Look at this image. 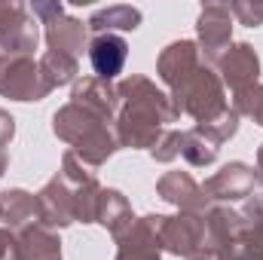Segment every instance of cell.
<instances>
[{"label":"cell","mask_w":263,"mask_h":260,"mask_svg":"<svg viewBox=\"0 0 263 260\" xmlns=\"http://www.w3.org/2000/svg\"><path fill=\"white\" fill-rule=\"evenodd\" d=\"M156 77L168 86V98L178 117H193L196 123H211L230 104L217 70L199 52L196 40H175L156 59Z\"/></svg>","instance_id":"obj_1"},{"label":"cell","mask_w":263,"mask_h":260,"mask_svg":"<svg viewBox=\"0 0 263 260\" xmlns=\"http://www.w3.org/2000/svg\"><path fill=\"white\" fill-rule=\"evenodd\" d=\"M117 117L114 132L120 147L132 150H153L168 123L178 120L172 98L156 89V83L144 73H132L117 83Z\"/></svg>","instance_id":"obj_2"},{"label":"cell","mask_w":263,"mask_h":260,"mask_svg":"<svg viewBox=\"0 0 263 260\" xmlns=\"http://www.w3.org/2000/svg\"><path fill=\"white\" fill-rule=\"evenodd\" d=\"M52 132L92 169H101L120 150L117 132L110 129V123L73 101H67L65 107L52 114Z\"/></svg>","instance_id":"obj_3"},{"label":"cell","mask_w":263,"mask_h":260,"mask_svg":"<svg viewBox=\"0 0 263 260\" xmlns=\"http://www.w3.org/2000/svg\"><path fill=\"white\" fill-rule=\"evenodd\" d=\"M153 227H156V239H159V248L165 254H175V257H193L202 251V242H205V214H187V211H178V214H153Z\"/></svg>","instance_id":"obj_4"},{"label":"cell","mask_w":263,"mask_h":260,"mask_svg":"<svg viewBox=\"0 0 263 260\" xmlns=\"http://www.w3.org/2000/svg\"><path fill=\"white\" fill-rule=\"evenodd\" d=\"M37 43H40V31L31 9L18 0H0V52L34 59Z\"/></svg>","instance_id":"obj_5"},{"label":"cell","mask_w":263,"mask_h":260,"mask_svg":"<svg viewBox=\"0 0 263 260\" xmlns=\"http://www.w3.org/2000/svg\"><path fill=\"white\" fill-rule=\"evenodd\" d=\"M202 251L214 260H242V214L230 205H211L205 211Z\"/></svg>","instance_id":"obj_6"},{"label":"cell","mask_w":263,"mask_h":260,"mask_svg":"<svg viewBox=\"0 0 263 260\" xmlns=\"http://www.w3.org/2000/svg\"><path fill=\"white\" fill-rule=\"evenodd\" d=\"M0 95L12 101H43L49 95L40 65L22 55H0Z\"/></svg>","instance_id":"obj_7"},{"label":"cell","mask_w":263,"mask_h":260,"mask_svg":"<svg viewBox=\"0 0 263 260\" xmlns=\"http://www.w3.org/2000/svg\"><path fill=\"white\" fill-rule=\"evenodd\" d=\"M196 46L202 59L214 65L233 46V12L227 3H205L196 18Z\"/></svg>","instance_id":"obj_8"},{"label":"cell","mask_w":263,"mask_h":260,"mask_svg":"<svg viewBox=\"0 0 263 260\" xmlns=\"http://www.w3.org/2000/svg\"><path fill=\"white\" fill-rule=\"evenodd\" d=\"M254 184H257V172L254 165L248 162H227L220 172H214L202 190H205V199L208 202H239V199H248L254 193Z\"/></svg>","instance_id":"obj_9"},{"label":"cell","mask_w":263,"mask_h":260,"mask_svg":"<svg viewBox=\"0 0 263 260\" xmlns=\"http://www.w3.org/2000/svg\"><path fill=\"white\" fill-rule=\"evenodd\" d=\"M214 70H217L223 89L230 86L233 92L260 83V59H257V52H254L251 43H233V46L214 62Z\"/></svg>","instance_id":"obj_10"},{"label":"cell","mask_w":263,"mask_h":260,"mask_svg":"<svg viewBox=\"0 0 263 260\" xmlns=\"http://www.w3.org/2000/svg\"><path fill=\"white\" fill-rule=\"evenodd\" d=\"M34 196H37V224H43L49 230H65L70 224H77V217H73V193H70V187L65 184L62 175L49 178L43 184V190Z\"/></svg>","instance_id":"obj_11"},{"label":"cell","mask_w":263,"mask_h":260,"mask_svg":"<svg viewBox=\"0 0 263 260\" xmlns=\"http://www.w3.org/2000/svg\"><path fill=\"white\" fill-rule=\"evenodd\" d=\"M156 196L162 202L175 205L178 211H187V214H205L211 208L202 184H196L193 175H187V172H165L156 181Z\"/></svg>","instance_id":"obj_12"},{"label":"cell","mask_w":263,"mask_h":260,"mask_svg":"<svg viewBox=\"0 0 263 260\" xmlns=\"http://www.w3.org/2000/svg\"><path fill=\"white\" fill-rule=\"evenodd\" d=\"M9 260H65L62 257V239L55 230L43 224H28L15 230Z\"/></svg>","instance_id":"obj_13"},{"label":"cell","mask_w":263,"mask_h":260,"mask_svg":"<svg viewBox=\"0 0 263 260\" xmlns=\"http://www.w3.org/2000/svg\"><path fill=\"white\" fill-rule=\"evenodd\" d=\"M126 62H129V43L120 34H95V40L89 43V65L98 80L110 83L114 77L123 73Z\"/></svg>","instance_id":"obj_14"},{"label":"cell","mask_w":263,"mask_h":260,"mask_svg":"<svg viewBox=\"0 0 263 260\" xmlns=\"http://www.w3.org/2000/svg\"><path fill=\"white\" fill-rule=\"evenodd\" d=\"M117 260H162L153 214H144L117 239Z\"/></svg>","instance_id":"obj_15"},{"label":"cell","mask_w":263,"mask_h":260,"mask_svg":"<svg viewBox=\"0 0 263 260\" xmlns=\"http://www.w3.org/2000/svg\"><path fill=\"white\" fill-rule=\"evenodd\" d=\"M70 101L86 107V110H92V114H98L101 120L114 123L120 98H117V86L114 83H104L98 77H77V83L70 89Z\"/></svg>","instance_id":"obj_16"},{"label":"cell","mask_w":263,"mask_h":260,"mask_svg":"<svg viewBox=\"0 0 263 260\" xmlns=\"http://www.w3.org/2000/svg\"><path fill=\"white\" fill-rule=\"evenodd\" d=\"M43 25H46L43 37H46L49 52H62V55H70V59H80V55H83L89 25H83L80 18H73V15H67V12L52 15V18L43 22Z\"/></svg>","instance_id":"obj_17"},{"label":"cell","mask_w":263,"mask_h":260,"mask_svg":"<svg viewBox=\"0 0 263 260\" xmlns=\"http://www.w3.org/2000/svg\"><path fill=\"white\" fill-rule=\"evenodd\" d=\"M135 220H138V217H135V211H132L129 199L120 193V190H114V187H104V190H101V199H98L95 224H101V227L114 236V242H117Z\"/></svg>","instance_id":"obj_18"},{"label":"cell","mask_w":263,"mask_h":260,"mask_svg":"<svg viewBox=\"0 0 263 260\" xmlns=\"http://www.w3.org/2000/svg\"><path fill=\"white\" fill-rule=\"evenodd\" d=\"M242 260H263V193H251L242 205Z\"/></svg>","instance_id":"obj_19"},{"label":"cell","mask_w":263,"mask_h":260,"mask_svg":"<svg viewBox=\"0 0 263 260\" xmlns=\"http://www.w3.org/2000/svg\"><path fill=\"white\" fill-rule=\"evenodd\" d=\"M0 224L6 230H22L37 224V196L28 190H3L0 193Z\"/></svg>","instance_id":"obj_20"},{"label":"cell","mask_w":263,"mask_h":260,"mask_svg":"<svg viewBox=\"0 0 263 260\" xmlns=\"http://www.w3.org/2000/svg\"><path fill=\"white\" fill-rule=\"evenodd\" d=\"M89 31L95 34H120V31H135L141 25V9L126 6V3H114V6H101L89 15Z\"/></svg>","instance_id":"obj_21"},{"label":"cell","mask_w":263,"mask_h":260,"mask_svg":"<svg viewBox=\"0 0 263 260\" xmlns=\"http://www.w3.org/2000/svg\"><path fill=\"white\" fill-rule=\"evenodd\" d=\"M217 153H220V144H217L211 135H205L199 126L184 132V138H181V156H184L193 169L211 165V162L217 159Z\"/></svg>","instance_id":"obj_22"},{"label":"cell","mask_w":263,"mask_h":260,"mask_svg":"<svg viewBox=\"0 0 263 260\" xmlns=\"http://www.w3.org/2000/svg\"><path fill=\"white\" fill-rule=\"evenodd\" d=\"M40 77H43V83H46V89L52 92V89H59V86H67V83H77V59H70V55H62V52H43L40 55Z\"/></svg>","instance_id":"obj_23"},{"label":"cell","mask_w":263,"mask_h":260,"mask_svg":"<svg viewBox=\"0 0 263 260\" xmlns=\"http://www.w3.org/2000/svg\"><path fill=\"white\" fill-rule=\"evenodd\" d=\"M233 110L239 117H248L257 126H263V83H254L248 89L233 92Z\"/></svg>","instance_id":"obj_24"},{"label":"cell","mask_w":263,"mask_h":260,"mask_svg":"<svg viewBox=\"0 0 263 260\" xmlns=\"http://www.w3.org/2000/svg\"><path fill=\"white\" fill-rule=\"evenodd\" d=\"M199 129L205 132V135H211L217 144H227L236 132H239V114L233 110V107H227L220 117H214L211 123H196Z\"/></svg>","instance_id":"obj_25"},{"label":"cell","mask_w":263,"mask_h":260,"mask_svg":"<svg viewBox=\"0 0 263 260\" xmlns=\"http://www.w3.org/2000/svg\"><path fill=\"white\" fill-rule=\"evenodd\" d=\"M181 138H184V132L165 129L162 138L156 141V147L150 150V156H153L156 162H172V159H178V156H181Z\"/></svg>","instance_id":"obj_26"},{"label":"cell","mask_w":263,"mask_h":260,"mask_svg":"<svg viewBox=\"0 0 263 260\" xmlns=\"http://www.w3.org/2000/svg\"><path fill=\"white\" fill-rule=\"evenodd\" d=\"M230 12L239 18V25H248V28H260L263 25V3L260 0H233L230 3Z\"/></svg>","instance_id":"obj_27"},{"label":"cell","mask_w":263,"mask_h":260,"mask_svg":"<svg viewBox=\"0 0 263 260\" xmlns=\"http://www.w3.org/2000/svg\"><path fill=\"white\" fill-rule=\"evenodd\" d=\"M59 12H65V6L59 3V0H37L34 6H31V15L43 25V22H49L52 15H59Z\"/></svg>","instance_id":"obj_28"},{"label":"cell","mask_w":263,"mask_h":260,"mask_svg":"<svg viewBox=\"0 0 263 260\" xmlns=\"http://www.w3.org/2000/svg\"><path fill=\"white\" fill-rule=\"evenodd\" d=\"M12 138H15V120H12V114H6L0 107V150L3 153H6V147H9Z\"/></svg>","instance_id":"obj_29"},{"label":"cell","mask_w":263,"mask_h":260,"mask_svg":"<svg viewBox=\"0 0 263 260\" xmlns=\"http://www.w3.org/2000/svg\"><path fill=\"white\" fill-rule=\"evenodd\" d=\"M12 239H15V233H12V230H6V227H0V260H9Z\"/></svg>","instance_id":"obj_30"},{"label":"cell","mask_w":263,"mask_h":260,"mask_svg":"<svg viewBox=\"0 0 263 260\" xmlns=\"http://www.w3.org/2000/svg\"><path fill=\"white\" fill-rule=\"evenodd\" d=\"M254 172H257V181L263 184V144L257 147V165H254Z\"/></svg>","instance_id":"obj_31"},{"label":"cell","mask_w":263,"mask_h":260,"mask_svg":"<svg viewBox=\"0 0 263 260\" xmlns=\"http://www.w3.org/2000/svg\"><path fill=\"white\" fill-rule=\"evenodd\" d=\"M6 169H9V156L0 150V178H3V172H6Z\"/></svg>","instance_id":"obj_32"},{"label":"cell","mask_w":263,"mask_h":260,"mask_svg":"<svg viewBox=\"0 0 263 260\" xmlns=\"http://www.w3.org/2000/svg\"><path fill=\"white\" fill-rule=\"evenodd\" d=\"M187 260H214V257H208L205 251H199V254H193V257H187Z\"/></svg>","instance_id":"obj_33"},{"label":"cell","mask_w":263,"mask_h":260,"mask_svg":"<svg viewBox=\"0 0 263 260\" xmlns=\"http://www.w3.org/2000/svg\"><path fill=\"white\" fill-rule=\"evenodd\" d=\"M0 55H3V52H0Z\"/></svg>","instance_id":"obj_34"}]
</instances>
